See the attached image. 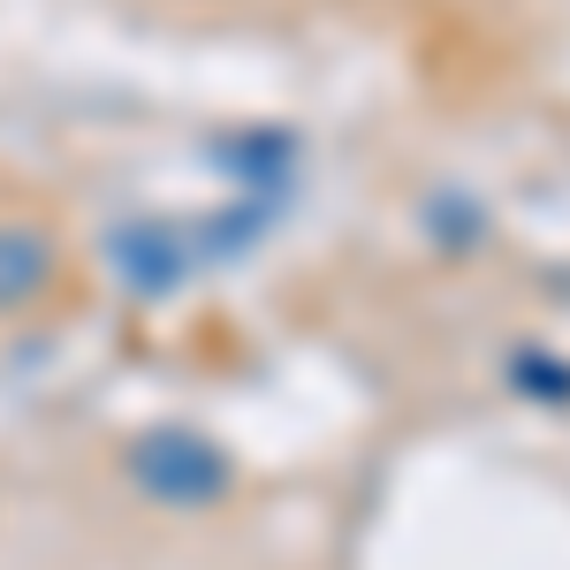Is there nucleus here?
Returning a JSON list of instances; mask_svg holds the SVG:
<instances>
[{"mask_svg": "<svg viewBox=\"0 0 570 570\" xmlns=\"http://www.w3.org/2000/svg\"><path fill=\"white\" fill-rule=\"evenodd\" d=\"M115 274L145 289V297H160V289H176L183 274H190V252H183V236L168 220H130V228H115Z\"/></svg>", "mask_w": 570, "mask_h": 570, "instance_id": "nucleus-2", "label": "nucleus"}, {"mask_svg": "<svg viewBox=\"0 0 570 570\" xmlns=\"http://www.w3.org/2000/svg\"><path fill=\"white\" fill-rule=\"evenodd\" d=\"M122 464H130L137 494H153V502H168V510H206V502H220V494L236 487V464H228L206 434H183V426L137 434Z\"/></svg>", "mask_w": 570, "mask_h": 570, "instance_id": "nucleus-1", "label": "nucleus"}, {"mask_svg": "<svg viewBox=\"0 0 570 570\" xmlns=\"http://www.w3.org/2000/svg\"><path fill=\"white\" fill-rule=\"evenodd\" d=\"M53 289V236L31 220H0V312H23Z\"/></svg>", "mask_w": 570, "mask_h": 570, "instance_id": "nucleus-3", "label": "nucleus"}]
</instances>
